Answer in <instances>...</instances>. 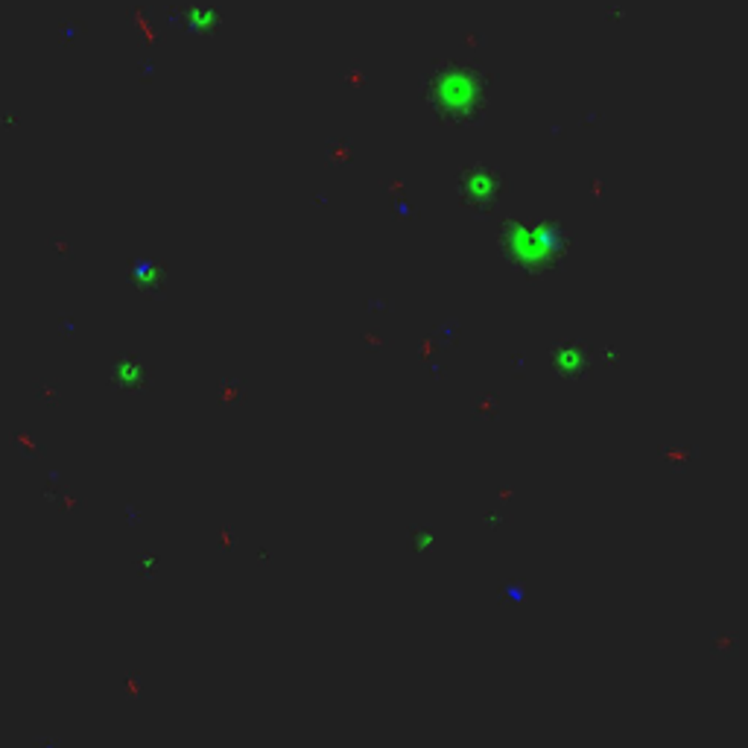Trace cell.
I'll use <instances>...</instances> for the list:
<instances>
[{
  "instance_id": "cell-1",
  "label": "cell",
  "mask_w": 748,
  "mask_h": 748,
  "mask_svg": "<svg viewBox=\"0 0 748 748\" xmlns=\"http://www.w3.org/2000/svg\"><path fill=\"white\" fill-rule=\"evenodd\" d=\"M111 378H115V383L120 389H141L144 387V380H146V371L138 360H129V357H123L115 362V371H111Z\"/></svg>"
}]
</instances>
